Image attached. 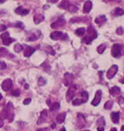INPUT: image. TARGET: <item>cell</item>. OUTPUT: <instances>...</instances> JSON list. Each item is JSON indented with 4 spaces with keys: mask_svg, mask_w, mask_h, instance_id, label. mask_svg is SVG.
<instances>
[{
    "mask_svg": "<svg viewBox=\"0 0 124 131\" xmlns=\"http://www.w3.org/2000/svg\"><path fill=\"white\" fill-rule=\"evenodd\" d=\"M87 33H88V35L82 38V42L85 43V44L87 45H90L92 42V40H94L95 38L98 37V33L97 31L94 30V28H93L92 26H89L88 30H87Z\"/></svg>",
    "mask_w": 124,
    "mask_h": 131,
    "instance_id": "obj_1",
    "label": "cell"
},
{
    "mask_svg": "<svg viewBox=\"0 0 124 131\" xmlns=\"http://www.w3.org/2000/svg\"><path fill=\"white\" fill-rule=\"evenodd\" d=\"M76 88H77V86L74 85V84H72L71 86L69 87V89L67 90V95H66V100H67V103L71 102L72 100H73V98L74 97Z\"/></svg>",
    "mask_w": 124,
    "mask_h": 131,
    "instance_id": "obj_2",
    "label": "cell"
},
{
    "mask_svg": "<svg viewBox=\"0 0 124 131\" xmlns=\"http://www.w3.org/2000/svg\"><path fill=\"white\" fill-rule=\"evenodd\" d=\"M4 118H11L10 121L13 120V104L12 103H8L6 105V108L4 109V112H3Z\"/></svg>",
    "mask_w": 124,
    "mask_h": 131,
    "instance_id": "obj_3",
    "label": "cell"
},
{
    "mask_svg": "<svg viewBox=\"0 0 124 131\" xmlns=\"http://www.w3.org/2000/svg\"><path fill=\"white\" fill-rule=\"evenodd\" d=\"M112 55L115 58H119L122 56V46L119 44H114L112 47Z\"/></svg>",
    "mask_w": 124,
    "mask_h": 131,
    "instance_id": "obj_4",
    "label": "cell"
},
{
    "mask_svg": "<svg viewBox=\"0 0 124 131\" xmlns=\"http://www.w3.org/2000/svg\"><path fill=\"white\" fill-rule=\"evenodd\" d=\"M50 38L52 40H59V39H62V40H66L67 38V34H63L61 31H54L52 33H50Z\"/></svg>",
    "mask_w": 124,
    "mask_h": 131,
    "instance_id": "obj_5",
    "label": "cell"
},
{
    "mask_svg": "<svg viewBox=\"0 0 124 131\" xmlns=\"http://www.w3.org/2000/svg\"><path fill=\"white\" fill-rule=\"evenodd\" d=\"M73 80H74L73 74L68 73V72L65 73V75H64V84H65V86H67V87L71 86L72 83H73Z\"/></svg>",
    "mask_w": 124,
    "mask_h": 131,
    "instance_id": "obj_6",
    "label": "cell"
},
{
    "mask_svg": "<svg viewBox=\"0 0 124 131\" xmlns=\"http://www.w3.org/2000/svg\"><path fill=\"white\" fill-rule=\"evenodd\" d=\"M118 71V66L117 65H113L111 68H110L109 70H108L107 73H106V78L108 79H111L113 78L114 76H115V74L117 73Z\"/></svg>",
    "mask_w": 124,
    "mask_h": 131,
    "instance_id": "obj_7",
    "label": "cell"
},
{
    "mask_svg": "<svg viewBox=\"0 0 124 131\" xmlns=\"http://www.w3.org/2000/svg\"><path fill=\"white\" fill-rule=\"evenodd\" d=\"M101 98H102V92H101V90H98L96 95H95L94 99L91 102V104H92L93 106H98L100 104Z\"/></svg>",
    "mask_w": 124,
    "mask_h": 131,
    "instance_id": "obj_8",
    "label": "cell"
},
{
    "mask_svg": "<svg viewBox=\"0 0 124 131\" xmlns=\"http://www.w3.org/2000/svg\"><path fill=\"white\" fill-rule=\"evenodd\" d=\"M65 24H66V21H65V20H64V18H59L57 21H55V22L51 23L50 27L52 28V29H56V28L63 27V26H65Z\"/></svg>",
    "mask_w": 124,
    "mask_h": 131,
    "instance_id": "obj_9",
    "label": "cell"
},
{
    "mask_svg": "<svg viewBox=\"0 0 124 131\" xmlns=\"http://www.w3.org/2000/svg\"><path fill=\"white\" fill-rule=\"evenodd\" d=\"M12 87H13V81L10 78L4 79V82L2 83V89L4 91H8L9 89H11Z\"/></svg>",
    "mask_w": 124,
    "mask_h": 131,
    "instance_id": "obj_10",
    "label": "cell"
},
{
    "mask_svg": "<svg viewBox=\"0 0 124 131\" xmlns=\"http://www.w3.org/2000/svg\"><path fill=\"white\" fill-rule=\"evenodd\" d=\"M97 124H98V131H104L105 121V120H104L103 117H100V118L98 120Z\"/></svg>",
    "mask_w": 124,
    "mask_h": 131,
    "instance_id": "obj_11",
    "label": "cell"
},
{
    "mask_svg": "<svg viewBox=\"0 0 124 131\" xmlns=\"http://www.w3.org/2000/svg\"><path fill=\"white\" fill-rule=\"evenodd\" d=\"M35 51H36V49L34 48V47H27L25 50H24V56L25 57H29V56H31L35 53Z\"/></svg>",
    "mask_w": 124,
    "mask_h": 131,
    "instance_id": "obj_12",
    "label": "cell"
},
{
    "mask_svg": "<svg viewBox=\"0 0 124 131\" xmlns=\"http://www.w3.org/2000/svg\"><path fill=\"white\" fill-rule=\"evenodd\" d=\"M47 111L46 110H44L42 112H41V114H40V117H39V120L37 121V123L38 124H42V123H44V121H46V119H47Z\"/></svg>",
    "mask_w": 124,
    "mask_h": 131,
    "instance_id": "obj_13",
    "label": "cell"
},
{
    "mask_svg": "<svg viewBox=\"0 0 124 131\" xmlns=\"http://www.w3.org/2000/svg\"><path fill=\"white\" fill-rule=\"evenodd\" d=\"M15 13H18L20 15H27L29 13V10H27V9H24L23 7H18V8L15 9Z\"/></svg>",
    "mask_w": 124,
    "mask_h": 131,
    "instance_id": "obj_14",
    "label": "cell"
},
{
    "mask_svg": "<svg viewBox=\"0 0 124 131\" xmlns=\"http://www.w3.org/2000/svg\"><path fill=\"white\" fill-rule=\"evenodd\" d=\"M111 119H112V121L114 123H118L119 121H120V112H112Z\"/></svg>",
    "mask_w": 124,
    "mask_h": 131,
    "instance_id": "obj_15",
    "label": "cell"
},
{
    "mask_svg": "<svg viewBox=\"0 0 124 131\" xmlns=\"http://www.w3.org/2000/svg\"><path fill=\"white\" fill-rule=\"evenodd\" d=\"M91 8H92V2L91 1H86L83 5V13H89L91 10Z\"/></svg>",
    "mask_w": 124,
    "mask_h": 131,
    "instance_id": "obj_16",
    "label": "cell"
},
{
    "mask_svg": "<svg viewBox=\"0 0 124 131\" xmlns=\"http://www.w3.org/2000/svg\"><path fill=\"white\" fill-rule=\"evenodd\" d=\"M106 21V17L105 15H100V16L97 17L96 19H95V22L98 24V25H101V24H103L104 22H105Z\"/></svg>",
    "mask_w": 124,
    "mask_h": 131,
    "instance_id": "obj_17",
    "label": "cell"
},
{
    "mask_svg": "<svg viewBox=\"0 0 124 131\" xmlns=\"http://www.w3.org/2000/svg\"><path fill=\"white\" fill-rule=\"evenodd\" d=\"M66 115H67V113H66V112L59 113V114L57 116V118H56V120H57V122L59 123V124L63 123L64 121H65V120H66Z\"/></svg>",
    "mask_w": 124,
    "mask_h": 131,
    "instance_id": "obj_18",
    "label": "cell"
},
{
    "mask_svg": "<svg viewBox=\"0 0 124 131\" xmlns=\"http://www.w3.org/2000/svg\"><path fill=\"white\" fill-rule=\"evenodd\" d=\"M44 17L42 14H36L34 16V22L36 24H39L42 21H44Z\"/></svg>",
    "mask_w": 124,
    "mask_h": 131,
    "instance_id": "obj_19",
    "label": "cell"
},
{
    "mask_svg": "<svg viewBox=\"0 0 124 131\" xmlns=\"http://www.w3.org/2000/svg\"><path fill=\"white\" fill-rule=\"evenodd\" d=\"M121 92V88L118 87H113L110 89V94L112 95H116L117 94H119Z\"/></svg>",
    "mask_w": 124,
    "mask_h": 131,
    "instance_id": "obj_20",
    "label": "cell"
},
{
    "mask_svg": "<svg viewBox=\"0 0 124 131\" xmlns=\"http://www.w3.org/2000/svg\"><path fill=\"white\" fill-rule=\"evenodd\" d=\"M85 31H86V30L84 28H79L75 30V34L78 37H82L85 34Z\"/></svg>",
    "mask_w": 124,
    "mask_h": 131,
    "instance_id": "obj_21",
    "label": "cell"
},
{
    "mask_svg": "<svg viewBox=\"0 0 124 131\" xmlns=\"http://www.w3.org/2000/svg\"><path fill=\"white\" fill-rule=\"evenodd\" d=\"M81 95H82V100L83 103H86L89 99V94L87 93L86 91H82L81 93Z\"/></svg>",
    "mask_w": 124,
    "mask_h": 131,
    "instance_id": "obj_22",
    "label": "cell"
},
{
    "mask_svg": "<svg viewBox=\"0 0 124 131\" xmlns=\"http://www.w3.org/2000/svg\"><path fill=\"white\" fill-rule=\"evenodd\" d=\"M68 6H69V3L67 2V1H63V2L61 3V4H59V8L65 9V10H67Z\"/></svg>",
    "mask_w": 124,
    "mask_h": 131,
    "instance_id": "obj_23",
    "label": "cell"
},
{
    "mask_svg": "<svg viewBox=\"0 0 124 131\" xmlns=\"http://www.w3.org/2000/svg\"><path fill=\"white\" fill-rule=\"evenodd\" d=\"M59 107H60V104H59V103H54V104H52V105L50 106V111H51V112H53V111H56V110H59Z\"/></svg>",
    "mask_w": 124,
    "mask_h": 131,
    "instance_id": "obj_24",
    "label": "cell"
},
{
    "mask_svg": "<svg viewBox=\"0 0 124 131\" xmlns=\"http://www.w3.org/2000/svg\"><path fill=\"white\" fill-rule=\"evenodd\" d=\"M105 48H106L105 45H104V44L100 45V46H99V47H98V48H97L98 53H99V54H103L104 52H105Z\"/></svg>",
    "mask_w": 124,
    "mask_h": 131,
    "instance_id": "obj_25",
    "label": "cell"
},
{
    "mask_svg": "<svg viewBox=\"0 0 124 131\" xmlns=\"http://www.w3.org/2000/svg\"><path fill=\"white\" fill-rule=\"evenodd\" d=\"M22 50H23V47L21 44H16L14 46V51L16 53H21Z\"/></svg>",
    "mask_w": 124,
    "mask_h": 131,
    "instance_id": "obj_26",
    "label": "cell"
},
{
    "mask_svg": "<svg viewBox=\"0 0 124 131\" xmlns=\"http://www.w3.org/2000/svg\"><path fill=\"white\" fill-rule=\"evenodd\" d=\"M114 13H115L116 16H121V15H123L124 14V10H122V8H116L114 10Z\"/></svg>",
    "mask_w": 124,
    "mask_h": 131,
    "instance_id": "obj_27",
    "label": "cell"
},
{
    "mask_svg": "<svg viewBox=\"0 0 124 131\" xmlns=\"http://www.w3.org/2000/svg\"><path fill=\"white\" fill-rule=\"evenodd\" d=\"M67 10L69 11L70 13H76L78 10V8L75 6V5H73V4H69V6H68V8H67Z\"/></svg>",
    "mask_w": 124,
    "mask_h": 131,
    "instance_id": "obj_28",
    "label": "cell"
},
{
    "mask_svg": "<svg viewBox=\"0 0 124 131\" xmlns=\"http://www.w3.org/2000/svg\"><path fill=\"white\" fill-rule=\"evenodd\" d=\"M13 41H14L13 38H6V39H4V40H3V44H4V46H9V45L12 44Z\"/></svg>",
    "mask_w": 124,
    "mask_h": 131,
    "instance_id": "obj_29",
    "label": "cell"
},
{
    "mask_svg": "<svg viewBox=\"0 0 124 131\" xmlns=\"http://www.w3.org/2000/svg\"><path fill=\"white\" fill-rule=\"evenodd\" d=\"M113 104H114V103L112 101H107L105 104L104 107H105V109H106V110H110V109H112V107H113Z\"/></svg>",
    "mask_w": 124,
    "mask_h": 131,
    "instance_id": "obj_30",
    "label": "cell"
},
{
    "mask_svg": "<svg viewBox=\"0 0 124 131\" xmlns=\"http://www.w3.org/2000/svg\"><path fill=\"white\" fill-rule=\"evenodd\" d=\"M82 104H83V102H82V99H78V98H76V99H74V101H73V105H74V106L81 105Z\"/></svg>",
    "mask_w": 124,
    "mask_h": 131,
    "instance_id": "obj_31",
    "label": "cell"
},
{
    "mask_svg": "<svg viewBox=\"0 0 124 131\" xmlns=\"http://www.w3.org/2000/svg\"><path fill=\"white\" fill-rule=\"evenodd\" d=\"M45 84H46V80H45L43 77L39 78V79H38V85H39V86H44Z\"/></svg>",
    "mask_w": 124,
    "mask_h": 131,
    "instance_id": "obj_32",
    "label": "cell"
},
{
    "mask_svg": "<svg viewBox=\"0 0 124 131\" xmlns=\"http://www.w3.org/2000/svg\"><path fill=\"white\" fill-rule=\"evenodd\" d=\"M10 38L9 32H4V33L1 34V38H2L3 40H4V39H6V38Z\"/></svg>",
    "mask_w": 124,
    "mask_h": 131,
    "instance_id": "obj_33",
    "label": "cell"
},
{
    "mask_svg": "<svg viewBox=\"0 0 124 131\" xmlns=\"http://www.w3.org/2000/svg\"><path fill=\"white\" fill-rule=\"evenodd\" d=\"M15 27L20 28V29H21V30H23V29H24V24L22 23V22H21V21H18V22L15 24Z\"/></svg>",
    "mask_w": 124,
    "mask_h": 131,
    "instance_id": "obj_34",
    "label": "cell"
},
{
    "mask_svg": "<svg viewBox=\"0 0 124 131\" xmlns=\"http://www.w3.org/2000/svg\"><path fill=\"white\" fill-rule=\"evenodd\" d=\"M20 94H21V92H20L19 89H15L12 92V95H13V96H19Z\"/></svg>",
    "mask_w": 124,
    "mask_h": 131,
    "instance_id": "obj_35",
    "label": "cell"
},
{
    "mask_svg": "<svg viewBox=\"0 0 124 131\" xmlns=\"http://www.w3.org/2000/svg\"><path fill=\"white\" fill-rule=\"evenodd\" d=\"M116 34H117V35H122V34H123V29H122V27H119L117 30H116Z\"/></svg>",
    "mask_w": 124,
    "mask_h": 131,
    "instance_id": "obj_36",
    "label": "cell"
},
{
    "mask_svg": "<svg viewBox=\"0 0 124 131\" xmlns=\"http://www.w3.org/2000/svg\"><path fill=\"white\" fill-rule=\"evenodd\" d=\"M36 39H37V38H36V35H32L31 37H29V38H27V41H34V40H36Z\"/></svg>",
    "mask_w": 124,
    "mask_h": 131,
    "instance_id": "obj_37",
    "label": "cell"
},
{
    "mask_svg": "<svg viewBox=\"0 0 124 131\" xmlns=\"http://www.w3.org/2000/svg\"><path fill=\"white\" fill-rule=\"evenodd\" d=\"M6 69V64L4 62H0V70H4Z\"/></svg>",
    "mask_w": 124,
    "mask_h": 131,
    "instance_id": "obj_38",
    "label": "cell"
},
{
    "mask_svg": "<svg viewBox=\"0 0 124 131\" xmlns=\"http://www.w3.org/2000/svg\"><path fill=\"white\" fill-rule=\"evenodd\" d=\"M30 103H31V99L30 98H27V99H25L23 101V104H25V105H27V104H29Z\"/></svg>",
    "mask_w": 124,
    "mask_h": 131,
    "instance_id": "obj_39",
    "label": "cell"
},
{
    "mask_svg": "<svg viewBox=\"0 0 124 131\" xmlns=\"http://www.w3.org/2000/svg\"><path fill=\"white\" fill-rule=\"evenodd\" d=\"M47 51H49V52H50V53L52 55H55V52L52 50V47H47Z\"/></svg>",
    "mask_w": 124,
    "mask_h": 131,
    "instance_id": "obj_40",
    "label": "cell"
},
{
    "mask_svg": "<svg viewBox=\"0 0 124 131\" xmlns=\"http://www.w3.org/2000/svg\"><path fill=\"white\" fill-rule=\"evenodd\" d=\"M6 29H7V27L5 25H0V32L6 30Z\"/></svg>",
    "mask_w": 124,
    "mask_h": 131,
    "instance_id": "obj_41",
    "label": "cell"
},
{
    "mask_svg": "<svg viewBox=\"0 0 124 131\" xmlns=\"http://www.w3.org/2000/svg\"><path fill=\"white\" fill-rule=\"evenodd\" d=\"M48 2H50V3H51V4H54V3H57L59 0H47Z\"/></svg>",
    "mask_w": 124,
    "mask_h": 131,
    "instance_id": "obj_42",
    "label": "cell"
},
{
    "mask_svg": "<svg viewBox=\"0 0 124 131\" xmlns=\"http://www.w3.org/2000/svg\"><path fill=\"white\" fill-rule=\"evenodd\" d=\"M47 130V129H36V131H46Z\"/></svg>",
    "mask_w": 124,
    "mask_h": 131,
    "instance_id": "obj_43",
    "label": "cell"
},
{
    "mask_svg": "<svg viewBox=\"0 0 124 131\" xmlns=\"http://www.w3.org/2000/svg\"><path fill=\"white\" fill-rule=\"evenodd\" d=\"M4 126V121L2 120H0V128H2Z\"/></svg>",
    "mask_w": 124,
    "mask_h": 131,
    "instance_id": "obj_44",
    "label": "cell"
},
{
    "mask_svg": "<svg viewBox=\"0 0 124 131\" xmlns=\"http://www.w3.org/2000/svg\"><path fill=\"white\" fill-rule=\"evenodd\" d=\"M50 128H51V129H55V128H56V123H52L51 126H50Z\"/></svg>",
    "mask_w": 124,
    "mask_h": 131,
    "instance_id": "obj_45",
    "label": "cell"
},
{
    "mask_svg": "<svg viewBox=\"0 0 124 131\" xmlns=\"http://www.w3.org/2000/svg\"><path fill=\"white\" fill-rule=\"evenodd\" d=\"M46 103H47V104H48L49 106H50V105H51V104H50V100H47V102H46Z\"/></svg>",
    "mask_w": 124,
    "mask_h": 131,
    "instance_id": "obj_46",
    "label": "cell"
},
{
    "mask_svg": "<svg viewBox=\"0 0 124 131\" xmlns=\"http://www.w3.org/2000/svg\"><path fill=\"white\" fill-rule=\"evenodd\" d=\"M110 131H117V129H116L115 128H113V129H111V130Z\"/></svg>",
    "mask_w": 124,
    "mask_h": 131,
    "instance_id": "obj_47",
    "label": "cell"
},
{
    "mask_svg": "<svg viewBox=\"0 0 124 131\" xmlns=\"http://www.w3.org/2000/svg\"><path fill=\"white\" fill-rule=\"evenodd\" d=\"M28 87H28V85L26 84V85H25V88H26V89H27V88H28Z\"/></svg>",
    "mask_w": 124,
    "mask_h": 131,
    "instance_id": "obj_48",
    "label": "cell"
},
{
    "mask_svg": "<svg viewBox=\"0 0 124 131\" xmlns=\"http://www.w3.org/2000/svg\"><path fill=\"white\" fill-rule=\"evenodd\" d=\"M59 131H66V129H65V128H62V129H61Z\"/></svg>",
    "mask_w": 124,
    "mask_h": 131,
    "instance_id": "obj_49",
    "label": "cell"
},
{
    "mask_svg": "<svg viewBox=\"0 0 124 131\" xmlns=\"http://www.w3.org/2000/svg\"><path fill=\"white\" fill-rule=\"evenodd\" d=\"M44 9H47V8H49V5H44Z\"/></svg>",
    "mask_w": 124,
    "mask_h": 131,
    "instance_id": "obj_50",
    "label": "cell"
},
{
    "mask_svg": "<svg viewBox=\"0 0 124 131\" xmlns=\"http://www.w3.org/2000/svg\"><path fill=\"white\" fill-rule=\"evenodd\" d=\"M121 131H124V126H122V129H121Z\"/></svg>",
    "mask_w": 124,
    "mask_h": 131,
    "instance_id": "obj_51",
    "label": "cell"
},
{
    "mask_svg": "<svg viewBox=\"0 0 124 131\" xmlns=\"http://www.w3.org/2000/svg\"><path fill=\"white\" fill-rule=\"evenodd\" d=\"M2 98H3V96H2V95H1V94H0V100L2 99Z\"/></svg>",
    "mask_w": 124,
    "mask_h": 131,
    "instance_id": "obj_52",
    "label": "cell"
},
{
    "mask_svg": "<svg viewBox=\"0 0 124 131\" xmlns=\"http://www.w3.org/2000/svg\"><path fill=\"white\" fill-rule=\"evenodd\" d=\"M3 1H4V0H0V2H3Z\"/></svg>",
    "mask_w": 124,
    "mask_h": 131,
    "instance_id": "obj_53",
    "label": "cell"
},
{
    "mask_svg": "<svg viewBox=\"0 0 124 131\" xmlns=\"http://www.w3.org/2000/svg\"><path fill=\"white\" fill-rule=\"evenodd\" d=\"M83 131H90V130H83Z\"/></svg>",
    "mask_w": 124,
    "mask_h": 131,
    "instance_id": "obj_54",
    "label": "cell"
}]
</instances>
